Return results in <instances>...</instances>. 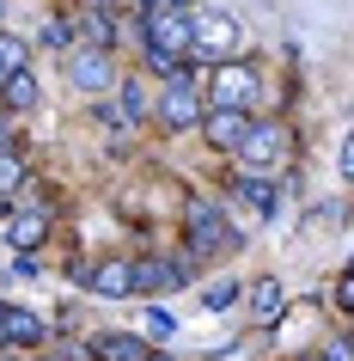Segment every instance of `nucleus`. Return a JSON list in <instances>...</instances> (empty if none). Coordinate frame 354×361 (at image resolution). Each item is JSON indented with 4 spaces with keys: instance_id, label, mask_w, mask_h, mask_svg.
Masks as SVG:
<instances>
[{
    "instance_id": "nucleus-1",
    "label": "nucleus",
    "mask_w": 354,
    "mask_h": 361,
    "mask_svg": "<svg viewBox=\"0 0 354 361\" xmlns=\"http://www.w3.org/2000/svg\"><path fill=\"white\" fill-rule=\"evenodd\" d=\"M239 43H244V25L226 6H196L189 13V61H232Z\"/></svg>"
},
{
    "instance_id": "nucleus-2",
    "label": "nucleus",
    "mask_w": 354,
    "mask_h": 361,
    "mask_svg": "<svg viewBox=\"0 0 354 361\" xmlns=\"http://www.w3.org/2000/svg\"><path fill=\"white\" fill-rule=\"evenodd\" d=\"M141 49H165V56H189V13L153 0L141 6Z\"/></svg>"
},
{
    "instance_id": "nucleus-3",
    "label": "nucleus",
    "mask_w": 354,
    "mask_h": 361,
    "mask_svg": "<svg viewBox=\"0 0 354 361\" xmlns=\"http://www.w3.org/2000/svg\"><path fill=\"white\" fill-rule=\"evenodd\" d=\"M251 98H257V68L220 61L214 80H208V104H214V111H251Z\"/></svg>"
},
{
    "instance_id": "nucleus-4",
    "label": "nucleus",
    "mask_w": 354,
    "mask_h": 361,
    "mask_svg": "<svg viewBox=\"0 0 354 361\" xmlns=\"http://www.w3.org/2000/svg\"><path fill=\"white\" fill-rule=\"evenodd\" d=\"M202 116L208 111H202V98H196V80L177 74L165 86V98H159V123H165L171 135H184V129H202Z\"/></svg>"
},
{
    "instance_id": "nucleus-5",
    "label": "nucleus",
    "mask_w": 354,
    "mask_h": 361,
    "mask_svg": "<svg viewBox=\"0 0 354 361\" xmlns=\"http://www.w3.org/2000/svg\"><path fill=\"white\" fill-rule=\"evenodd\" d=\"M232 245H239V233H226L220 209L214 202H189V251L214 257V251H232Z\"/></svg>"
},
{
    "instance_id": "nucleus-6",
    "label": "nucleus",
    "mask_w": 354,
    "mask_h": 361,
    "mask_svg": "<svg viewBox=\"0 0 354 361\" xmlns=\"http://www.w3.org/2000/svg\"><path fill=\"white\" fill-rule=\"evenodd\" d=\"M189 282V257H141L134 264V294H171Z\"/></svg>"
},
{
    "instance_id": "nucleus-7",
    "label": "nucleus",
    "mask_w": 354,
    "mask_h": 361,
    "mask_svg": "<svg viewBox=\"0 0 354 361\" xmlns=\"http://www.w3.org/2000/svg\"><path fill=\"white\" fill-rule=\"evenodd\" d=\"M68 80L80 92H104V86H116V68L104 49H68Z\"/></svg>"
},
{
    "instance_id": "nucleus-8",
    "label": "nucleus",
    "mask_w": 354,
    "mask_h": 361,
    "mask_svg": "<svg viewBox=\"0 0 354 361\" xmlns=\"http://www.w3.org/2000/svg\"><path fill=\"white\" fill-rule=\"evenodd\" d=\"M281 153H287V129H281L275 116L269 123H251V135H244V147H239L244 166H275Z\"/></svg>"
},
{
    "instance_id": "nucleus-9",
    "label": "nucleus",
    "mask_w": 354,
    "mask_h": 361,
    "mask_svg": "<svg viewBox=\"0 0 354 361\" xmlns=\"http://www.w3.org/2000/svg\"><path fill=\"white\" fill-rule=\"evenodd\" d=\"M202 135H208V147L239 153L244 135H251V111H208V116H202Z\"/></svg>"
},
{
    "instance_id": "nucleus-10",
    "label": "nucleus",
    "mask_w": 354,
    "mask_h": 361,
    "mask_svg": "<svg viewBox=\"0 0 354 361\" xmlns=\"http://www.w3.org/2000/svg\"><path fill=\"white\" fill-rule=\"evenodd\" d=\"M0 343H19V349L43 343V319L25 312V306H6V312H0Z\"/></svg>"
},
{
    "instance_id": "nucleus-11",
    "label": "nucleus",
    "mask_w": 354,
    "mask_h": 361,
    "mask_svg": "<svg viewBox=\"0 0 354 361\" xmlns=\"http://www.w3.org/2000/svg\"><path fill=\"white\" fill-rule=\"evenodd\" d=\"M86 288H92V294H104V300H116V294H134V264H98L92 276H86Z\"/></svg>"
},
{
    "instance_id": "nucleus-12",
    "label": "nucleus",
    "mask_w": 354,
    "mask_h": 361,
    "mask_svg": "<svg viewBox=\"0 0 354 361\" xmlns=\"http://www.w3.org/2000/svg\"><path fill=\"white\" fill-rule=\"evenodd\" d=\"M147 337H129V331H110V337L92 343V361H147Z\"/></svg>"
},
{
    "instance_id": "nucleus-13",
    "label": "nucleus",
    "mask_w": 354,
    "mask_h": 361,
    "mask_svg": "<svg viewBox=\"0 0 354 361\" xmlns=\"http://www.w3.org/2000/svg\"><path fill=\"white\" fill-rule=\"evenodd\" d=\"M281 306H287V288H281L275 276H257V288H251V319H257V324H275Z\"/></svg>"
},
{
    "instance_id": "nucleus-14",
    "label": "nucleus",
    "mask_w": 354,
    "mask_h": 361,
    "mask_svg": "<svg viewBox=\"0 0 354 361\" xmlns=\"http://www.w3.org/2000/svg\"><path fill=\"white\" fill-rule=\"evenodd\" d=\"M6 239H13L19 251H37L43 239H49V221H43V214H13V227H6Z\"/></svg>"
},
{
    "instance_id": "nucleus-15",
    "label": "nucleus",
    "mask_w": 354,
    "mask_h": 361,
    "mask_svg": "<svg viewBox=\"0 0 354 361\" xmlns=\"http://www.w3.org/2000/svg\"><path fill=\"white\" fill-rule=\"evenodd\" d=\"M0 98H6V111H31V104H37V80H31V68L0 80Z\"/></svg>"
},
{
    "instance_id": "nucleus-16",
    "label": "nucleus",
    "mask_w": 354,
    "mask_h": 361,
    "mask_svg": "<svg viewBox=\"0 0 354 361\" xmlns=\"http://www.w3.org/2000/svg\"><path fill=\"white\" fill-rule=\"evenodd\" d=\"M80 31H86V49H104V56H110V43H116V19L110 13H86V19H80Z\"/></svg>"
},
{
    "instance_id": "nucleus-17",
    "label": "nucleus",
    "mask_w": 354,
    "mask_h": 361,
    "mask_svg": "<svg viewBox=\"0 0 354 361\" xmlns=\"http://www.w3.org/2000/svg\"><path fill=\"white\" fill-rule=\"evenodd\" d=\"M116 92H122V123H147V86L141 80H116Z\"/></svg>"
},
{
    "instance_id": "nucleus-18",
    "label": "nucleus",
    "mask_w": 354,
    "mask_h": 361,
    "mask_svg": "<svg viewBox=\"0 0 354 361\" xmlns=\"http://www.w3.org/2000/svg\"><path fill=\"white\" fill-rule=\"evenodd\" d=\"M25 56H31V49H25V37L0 31V80H6V74H25Z\"/></svg>"
},
{
    "instance_id": "nucleus-19",
    "label": "nucleus",
    "mask_w": 354,
    "mask_h": 361,
    "mask_svg": "<svg viewBox=\"0 0 354 361\" xmlns=\"http://www.w3.org/2000/svg\"><path fill=\"white\" fill-rule=\"evenodd\" d=\"M19 184H25V159H19V153H0V209L13 202Z\"/></svg>"
},
{
    "instance_id": "nucleus-20",
    "label": "nucleus",
    "mask_w": 354,
    "mask_h": 361,
    "mask_svg": "<svg viewBox=\"0 0 354 361\" xmlns=\"http://www.w3.org/2000/svg\"><path fill=\"white\" fill-rule=\"evenodd\" d=\"M239 190L251 196V202H257V209H275V190H269V184H263V178H239Z\"/></svg>"
},
{
    "instance_id": "nucleus-21",
    "label": "nucleus",
    "mask_w": 354,
    "mask_h": 361,
    "mask_svg": "<svg viewBox=\"0 0 354 361\" xmlns=\"http://www.w3.org/2000/svg\"><path fill=\"white\" fill-rule=\"evenodd\" d=\"M171 331H177V319H171V312H159V306H147V337L159 343V337H171Z\"/></svg>"
},
{
    "instance_id": "nucleus-22",
    "label": "nucleus",
    "mask_w": 354,
    "mask_h": 361,
    "mask_svg": "<svg viewBox=\"0 0 354 361\" xmlns=\"http://www.w3.org/2000/svg\"><path fill=\"white\" fill-rule=\"evenodd\" d=\"M43 43H49V49H61V56H68V49H74V43H68V19H49V25H43Z\"/></svg>"
},
{
    "instance_id": "nucleus-23",
    "label": "nucleus",
    "mask_w": 354,
    "mask_h": 361,
    "mask_svg": "<svg viewBox=\"0 0 354 361\" xmlns=\"http://www.w3.org/2000/svg\"><path fill=\"white\" fill-rule=\"evenodd\" d=\"M305 361H354V343H324V349L305 355Z\"/></svg>"
},
{
    "instance_id": "nucleus-24",
    "label": "nucleus",
    "mask_w": 354,
    "mask_h": 361,
    "mask_svg": "<svg viewBox=\"0 0 354 361\" xmlns=\"http://www.w3.org/2000/svg\"><path fill=\"white\" fill-rule=\"evenodd\" d=\"M336 312H354V269L336 282Z\"/></svg>"
},
{
    "instance_id": "nucleus-25",
    "label": "nucleus",
    "mask_w": 354,
    "mask_h": 361,
    "mask_svg": "<svg viewBox=\"0 0 354 361\" xmlns=\"http://www.w3.org/2000/svg\"><path fill=\"white\" fill-rule=\"evenodd\" d=\"M232 300H239V288H232V282H214V288H208V306H232Z\"/></svg>"
},
{
    "instance_id": "nucleus-26",
    "label": "nucleus",
    "mask_w": 354,
    "mask_h": 361,
    "mask_svg": "<svg viewBox=\"0 0 354 361\" xmlns=\"http://www.w3.org/2000/svg\"><path fill=\"white\" fill-rule=\"evenodd\" d=\"M342 178H354V129H348V141H342Z\"/></svg>"
},
{
    "instance_id": "nucleus-27",
    "label": "nucleus",
    "mask_w": 354,
    "mask_h": 361,
    "mask_svg": "<svg viewBox=\"0 0 354 361\" xmlns=\"http://www.w3.org/2000/svg\"><path fill=\"white\" fill-rule=\"evenodd\" d=\"M0 153H13V135H6V123H0Z\"/></svg>"
},
{
    "instance_id": "nucleus-28",
    "label": "nucleus",
    "mask_w": 354,
    "mask_h": 361,
    "mask_svg": "<svg viewBox=\"0 0 354 361\" xmlns=\"http://www.w3.org/2000/svg\"><path fill=\"white\" fill-rule=\"evenodd\" d=\"M92 6H98V13H110V6H116V0H92Z\"/></svg>"
},
{
    "instance_id": "nucleus-29",
    "label": "nucleus",
    "mask_w": 354,
    "mask_h": 361,
    "mask_svg": "<svg viewBox=\"0 0 354 361\" xmlns=\"http://www.w3.org/2000/svg\"><path fill=\"white\" fill-rule=\"evenodd\" d=\"M37 361H56V355H37Z\"/></svg>"
},
{
    "instance_id": "nucleus-30",
    "label": "nucleus",
    "mask_w": 354,
    "mask_h": 361,
    "mask_svg": "<svg viewBox=\"0 0 354 361\" xmlns=\"http://www.w3.org/2000/svg\"><path fill=\"white\" fill-rule=\"evenodd\" d=\"M0 361H13V355H0Z\"/></svg>"
},
{
    "instance_id": "nucleus-31",
    "label": "nucleus",
    "mask_w": 354,
    "mask_h": 361,
    "mask_svg": "<svg viewBox=\"0 0 354 361\" xmlns=\"http://www.w3.org/2000/svg\"><path fill=\"white\" fill-rule=\"evenodd\" d=\"M348 343H354V337H348Z\"/></svg>"
}]
</instances>
